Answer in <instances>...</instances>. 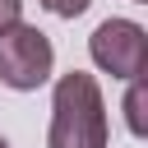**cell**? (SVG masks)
<instances>
[{
	"mask_svg": "<svg viewBox=\"0 0 148 148\" xmlns=\"http://www.w3.org/2000/svg\"><path fill=\"white\" fill-rule=\"evenodd\" d=\"M111 125H106V102L92 74L69 69L51 88V130L46 148H106Z\"/></svg>",
	"mask_w": 148,
	"mask_h": 148,
	"instance_id": "obj_1",
	"label": "cell"
},
{
	"mask_svg": "<svg viewBox=\"0 0 148 148\" xmlns=\"http://www.w3.org/2000/svg\"><path fill=\"white\" fill-rule=\"evenodd\" d=\"M56 69V51L51 37L32 23H14L0 32V83L14 92H32L51 79Z\"/></svg>",
	"mask_w": 148,
	"mask_h": 148,
	"instance_id": "obj_2",
	"label": "cell"
},
{
	"mask_svg": "<svg viewBox=\"0 0 148 148\" xmlns=\"http://www.w3.org/2000/svg\"><path fill=\"white\" fill-rule=\"evenodd\" d=\"M88 56L111 79H139L148 65V28L134 18H102L88 37Z\"/></svg>",
	"mask_w": 148,
	"mask_h": 148,
	"instance_id": "obj_3",
	"label": "cell"
},
{
	"mask_svg": "<svg viewBox=\"0 0 148 148\" xmlns=\"http://www.w3.org/2000/svg\"><path fill=\"white\" fill-rule=\"evenodd\" d=\"M125 125L134 139L148 134V88H143V74L130 79V92H125Z\"/></svg>",
	"mask_w": 148,
	"mask_h": 148,
	"instance_id": "obj_4",
	"label": "cell"
},
{
	"mask_svg": "<svg viewBox=\"0 0 148 148\" xmlns=\"http://www.w3.org/2000/svg\"><path fill=\"white\" fill-rule=\"evenodd\" d=\"M88 5H92V0H42V9L56 14V18H79Z\"/></svg>",
	"mask_w": 148,
	"mask_h": 148,
	"instance_id": "obj_5",
	"label": "cell"
},
{
	"mask_svg": "<svg viewBox=\"0 0 148 148\" xmlns=\"http://www.w3.org/2000/svg\"><path fill=\"white\" fill-rule=\"evenodd\" d=\"M23 23V0H0V32Z\"/></svg>",
	"mask_w": 148,
	"mask_h": 148,
	"instance_id": "obj_6",
	"label": "cell"
},
{
	"mask_svg": "<svg viewBox=\"0 0 148 148\" xmlns=\"http://www.w3.org/2000/svg\"><path fill=\"white\" fill-rule=\"evenodd\" d=\"M0 148H9V139H5V134H0Z\"/></svg>",
	"mask_w": 148,
	"mask_h": 148,
	"instance_id": "obj_7",
	"label": "cell"
},
{
	"mask_svg": "<svg viewBox=\"0 0 148 148\" xmlns=\"http://www.w3.org/2000/svg\"><path fill=\"white\" fill-rule=\"evenodd\" d=\"M134 5H148V0H134Z\"/></svg>",
	"mask_w": 148,
	"mask_h": 148,
	"instance_id": "obj_8",
	"label": "cell"
}]
</instances>
